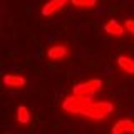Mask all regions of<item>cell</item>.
<instances>
[{"label":"cell","mask_w":134,"mask_h":134,"mask_svg":"<svg viewBox=\"0 0 134 134\" xmlns=\"http://www.w3.org/2000/svg\"><path fill=\"white\" fill-rule=\"evenodd\" d=\"M25 77H22V75H14V74H7L3 75V84H5L7 87H14V89H17V87H24L25 86Z\"/></svg>","instance_id":"obj_5"},{"label":"cell","mask_w":134,"mask_h":134,"mask_svg":"<svg viewBox=\"0 0 134 134\" xmlns=\"http://www.w3.org/2000/svg\"><path fill=\"white\" fill-rule=\"evenodd\" d=\"M67 47L65 45H54V47H50L47 50V57L50 60H60V59H64L67 55Z\"/></svg>","instance_id":"obj_6"},{"label":"cell","mask_w":134,"mask_h":134,"mask_svg":"<svg viewBox=\"0 0 134 134\" xmlns=\"http://www.w3.org/2000/svg\"><path fill=\"white\" fill-rule=\"evenodd\" d=\"M74 7H81V8H89V7H96L97 0H69Z\"/></svg>","instance_id":"obj_10"},{"label":"cell","mask_w":134,"mask_h":134,"mask_svg":"<svg viewBox=\"0 0 134 134\" xmlns=\"http://www.w3.org/2000/svg\"><path fill=\"white\" fill-rule=\"evenodd\" d=\"M67 2H69V0H49V2L42 7V15H44V17H49V15L57 14L62 7L67 5Z\"/></svg>","instance_id":"obj_4"},{"label":"cell","mask_w":134,"mask_h":134,"mask_svg":"<svg viewBox=\"0 0 134 134\" xmlns=\"http://www.w3.org/2000/svg\"><path fill=\"white\" fill-rule=\"evenodd\" d=\"M117 65L121 67V70H124L126 74H134V59L127 55H121L117 59Z\"/></svg>","instance_id":"obj_8"},{"label":"cell","mask_w":134,"mask_h":134,"mask_svg":"<svg viewBox=\"0 0 134 134\" xmlns=\"http://www.w3.org/2000/svg\"><path fill=\"white\" fill-rule=\"evenodd\" d=\"M92 99H87V97H79V96H70V97H67L64 100V104H62V107H64V111L70 112V114H82L87 111V107L91 106Z\"/></svg>","instance_id":"obj_1"},{"label":"cell","mask_w":134,"mask_h":134,"mask_svg":"<svg viewBox=\"0 0 134 134\" xmlns=\"http://www.w3.org/2000/svg\"><path fill=\"white\" fill-rule=\"evenodd\" d=\"M17 121L24 126L30 122V111H29L27 106H24V104H20V106L17 107Z\"/></svg>","instance_id":"obj_9"},{"label":"cell","mask_w":134,"mask_h":134,"mask_svg":"<svg viewBox=\"0 0 134 134\" xmlns=\"http://www.w3.org/2000/svg\"><path fill=\"white\" fill-rule=\"evenodd\" d=\"M104 30H106L107 34H111V35H116V37H121L124 34L126 29L121 25L117 20H109V22H106V25H104Z\"/></svg>","instance_id":"obj_7"},{"label":"cell","mask_w":134,"mask_h":134,"mask_svg":"<svg viewBox=\"0 0 134 134\" xmlns=\"http://www.w3.org/2000/svg\"><path fill=\"white\" fill-rule=\"evenodd\" d=\"M112 134H134V121L121 119L112 126Z\"/></svg>","instance_id":"obj_3"},{"label":"cell","mask_w":134,"mask_h":134,"mask_svg":"<svg viewBox=\"0 0 134 134\" xmlns=\"http://www.w3.org/2000/svg\"><path fill=\"white\" fill-rule=\"evenodd\" d=\"M124 29H126L127 32H131L132 35H134V20H132V19L126 20V24H124Z\"/></svg>","instance_id":"obj_11"},{"label":"cell","mask_w":134,"mask_h":134,"mask_svg":"<svg viewBox=\"0 0 134 134\" xmlns=\"http://www.w3.org/2000/svg\"><path fill=\"white\" fill-rule=\"evenodd\" d=\"M100 87H102V81H100V79H91V81H86V82H82V84L74 86L72 94L74 96H79V97L92 99L96 96V92H97Z\"/></svg>","instance_id":"obj_2"}]
</instances>
